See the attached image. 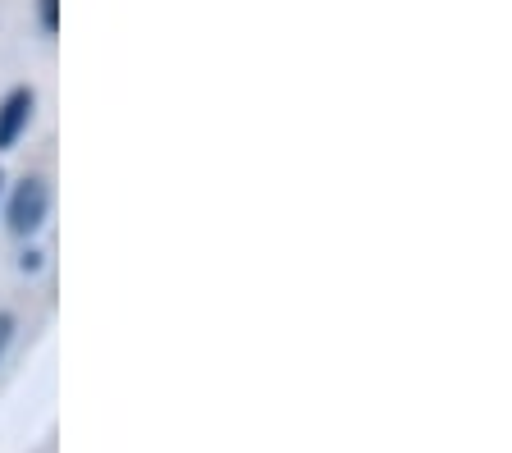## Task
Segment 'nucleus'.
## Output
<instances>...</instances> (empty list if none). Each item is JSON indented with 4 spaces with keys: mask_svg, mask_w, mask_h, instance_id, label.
Wrapping results in <instances>:
<instances>
[{
    "mask_svg": "<svg viewBox=\"0 0 512 453\" xmlns=\"http://www.w3.org/2000/svg\"><path fill=\"white\" fill-rule=\"evenodd\" d=\"M46 206H51V193H46V179H23L10 197V229L14 234H37L46 220Z\"/></svg>",
    "mask_w": 512,
    "mask_h": 453,
    "instance_id": "1",
    "label": "nucleus"
},
{
    "mask_svg": "<svg viewBox=\"0 0 512 453\" xmlns=\"http://www.w3.org/2000/svg\"><path fill=\"white\" fill-rule=\"evenodd\" d=\"M32 106H37L32 87H14L10 97L0 101V151H10L14 142L23 138V129H28V119H32Z\"/></svg>",
    "mask_w": 512,
    "mask_h": 453,
    "instance_id": "2",
    "label": "nucleus"
},
{
    "mask_svg": "<svg viewBox=\"0 0 512 453\" xmlns=\"http://www.w3.org/2000/svg\"><path fill=\"white\" fill-rule=\"evenodd\" d=\"M0 184H5V179H0Z\"/></svg>",
    "mask_w": 512,
    "mask_h": 453,
    "instance_id": "5",
    "label": "nucleus"
},
{
    "mask_svg": "<svg viewBox=\"0 0 512 453\" xmlns=\"http://www.w3.org/2000/svg\"><path fill=\"white\" fill-rule=\"evenodd\" d=\"M37 19H42V33H55V28H60V0H42V5H37Z\"/></svg>",
    "mask_w": 512,
    "mask_h": 453,
    "instance_id": "3",
    "label": "nucleus"
},
{
    "mask_svg": "<svg viewBox=\"0 0 512 453\" xmlns=\"http://www.w3.org/2000/svg\"><path fill=\"white\" fill-rule=\"evenodd\" d=\"M10 339H14V316H10V312H0V357H5Z\"/></svg>",
    "mask_w": 512,
    "mask_h": 453,
    "instance_id": "4",
    "label": "nucleus"
}]
</instances>
